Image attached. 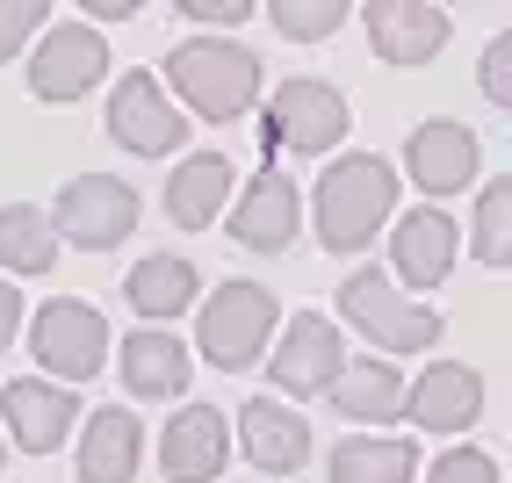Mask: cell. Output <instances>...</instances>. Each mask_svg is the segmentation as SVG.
Returning <instances> with one entry per match:
<instances>
[{"mask_svg": "<svg viewBox=\"0 0 512 483\" xmlns=\"http://www.w3.org/2000/svg\"><path fill=\"white\" fill-rule=\"evenodd\" d=\"M166 94H174V109H188V123H231L246 116L260 101V58L231 37H188L166 51Z\"/></svg>", "mask_w": 512, "mask_h": 483, "instance_id": "cell-1", "label": "cell"}, {"mask_svg": "<svg viewBox=\"0 0 512 483\" xmlns=\"http://www.w3.org/2000/svg\"><path fill=\"white\" fill-rule=\"evenodd\" d=\"M397 210V166L375 159V152H347L339 166L318 174V195H311V217H318V238L325 253H361L375 231L390 224Z\"/></svg>", "mask_w": 512, "mask_h": 483, "instance_id": "cell-2", "label": "cell"}, {"mask_svg": "<svg viewBox=\"0 0 512 483\" xmlns=\"http://www.w3.org/2000/svg\"><path fill=\"white\" fill-rule=\"evenodd\" d=\"M267 339H275V296H267L260 282H224L202 296L195 310V347L210 368L238 375V368H253L267 361Z\"/></svg>", "mask_w": 512, "mask_h": 483, "instance_id": "cell-3", "label": "cell"}, {"mask_svg": "<svg viewBox=\"0 0 512 483\" xmlns=\"http://www.w3.org/2000/svg\"><path fill=\"white\" fill-rule=\"evenodd\" d=\"M339 318H347L368 347H390V354H419V347H440V310L412 303L383 267H361L347 274L339 289Z\"/></svg>", "mask_w": 512, "mask_h": 483, "instance_id": "cell-4", "label": "cell"}, {"mask_svg": "<svg viewBox=\"0 0 512 483\" xmlns=\"http://www.w3.org/2000/svg\"><path fill=\"white\" fill-rule=\"evenodd\" d=\"M29 354L44 361V383H87V375L109 368V318L80 296H51L37 318H29Z\"/></svg>", "mask_w": 512, "mask_h": 483, "instance_id": "cell-5", "label": "cell"}, {"mask_svg": "<svg viewBox=\"0 0 512 483\" xmlns=\"http://www.w3.org/2000/svg\"><path fill=\"white\" fill-rule=\"evenodd\" d=\"M109 73V44L87 22H44L29 44V94L37 101H80Z\"/></svg>", "mask_w": 512, "mask_h": 483, "instance_id": "cell-6", "label": "cell"}, {"mask_svg": "<svg viewBox=\"0 0 512 483\" xmlns=\"http://www.w3.org/2000/svg\"><path fill=\"white\" fill-rule=\"evenodd\" d=\"M347 94H339L332 80H282L275 94H267V137L275 145H289V152H303V159H318V152H332L339 137H347Z\"/></svg>", "mask_w": 512, "mask_h": 483, "instance_id": "cell-7", "label": "cell"}, {"mask_svg": "<svg viewBox=\"0 0 512 483\" xmlns=\"http://www.w3.org/2000/svg\"><path fill=\"white\" fill-rule=\"evenodd\" d=\"M51 231H65L80 253H109L138 231V188L130 181H109V174H73L58 195V217Z\"/></svg>", "mask_w": 512, "mask_h": 483, "instance_id": "cell-8", "label": "cell"}, {"mask_svg": "<svg viewBox=\"0 0 512 483\" xmlns=\"http://www.w3.org/2000/svg\"><path fill=\"white\" fill-rule=\"evenodd\" d=\"M109 137L130 159H166V152H181L188 116L174 109V94L159 87V73H123L116 94H109Z\"/></svg>", "mask_w": 512, "mask_h": 483, "instance_id": "cell-9", "label": "cell"}, {"mask_svg": "<svg viewBox=\"0 0 512 483\" xmlns=\"http://www.w3.org/2000/svg\"><path fill=\"white\" fill-rule=\"evenodd\" d=\"M0 419H8L0 440H15L22 455H58L80 426V397L44 383V375H15V383L0 390Z\"/></svg>", "mask_w": 512, "mask_h": 483, "instance_id": "cell-10", "label": "cell"}, {"mask_svg": "<svg viewBox=\"0 0 512 483\" xmlns=\"http://www.w3.org/2000/svg\"><path fill=\"white\" fill-rule=\"evenodd\" d=\"M476 174H484V145H476L469 123L433 116L404 137V181H419L426 195H462Z\"/></svg>", "mask_w": 512, "mask_h": 483, "instance_id": "cell-11", "label": "cell"}, {"mask_svg": "<svg viewBox=\"0 0 512 483\" xmlns=\"http://www.w3.org/2000/svg\"><path fill=\"white\" fill-rule=\"evenodd\" d=\"M361 29H368V44H375L383 65H426L455 37V15L433 8V0H368Z\"/></svg>", "mask_w": 512, "mask_h": 483, "instance_id": "cell-12", "label": "cell"}, {"mask_svg": "<svg viewBox=\"0 0 512 483\" xmlns=\"http://www.w3.org/2000/svg\"><path fill=\"white\" fill-rule=\"evenodd\" d=\"M267 368H275L282 397H325L332 375L347 368V354H339V325L318 318V310H296V318L282 325V347L267 354Z\"/></svg>", "mask_w": 512, "mask_h": 483, "instance_id": "cell-13", "label": "cell"}, {"mask_svg": "<svg viewBox=\"0 0 512 483\" xmlns=\"http://www.w3.org/2000/svg\"><path fill=\"white\" fill-rule=\"evenodd\" d=\"M231 455V433H224V411L217 404H181L159 433V469L166 483H217Z\"/></svg>", "mask_w": 512, "mask_h": 483, "instance_id": "cell-14", "label": "cell"}, {"mask_svg": "<svg viewBox=\"0 0 512 483\" xmlns=\"http://www.w3.org/2000/svg\"><path fill=\"white\" fill-rule=\"evenodd\" d=\"M404 419L426 433H462L484 419V375L469 361H433L419 383H404Z\"/></svg>", "mask_w": 512, "mask_h": 483, "instance_id": "cell-15", "label": "cell"}, {"mask_svg": "<svg viewBox=\"0 0 512 483\" xmlns=\"http://www.w3.org/2000/svg\"><path fill=\"white\" fill-rule=\"evenodd\" d=\"M238 447H246V462L260 476H296L311 462V419L282 397H253L238 411Z\"/></svg>", "mask_w": 512, "mask_h": 483, "instance_id": "cell-16", "label": "cell"}, {"mask_svg": "<svg viewBox=\"0 0 512 483\" xmlns=\"http://www.w3.org/2000/svg\"><path fill=\"white\" fill-rule=\"evenodd\" d=\"M116 368H123V390H130V397L166 404V397H181V390H188L195 354H188L166 325H138L130 339H116Z\"/></svg>", "mask_w": 512, "mask_h": 483, "instance_id": "cell-17", "label": "cell"}, {"mask_svg": "<svg viewBox=\"0 0 512 483\" xmlns=\"http://www.w3.org/2000/svg\"><path fill=\"white\" fill-rule=\"evenodd\" d=\"M455 217L448 210H404L397 217V231H390V260H397V274L390 282H404V289H440L448 282V267H455Z\"/></svg>", "mask_w": 512, "mask_h": 483, "instance_id": "cell-18", "label": "cell"}, {"mask_svg": "<svg viewBox=\"0 0 512 483\" xmlns=\"http://www.w3.org/2000/svg\"><path fill=\"white\" fill-rule=\"evenodd\" d=\"M296 217H303L296 181L289 174H253L246 195H238V210H231V238H238V246H253V253H289Z\"/></svg>", "mask_w": 512, "mask_h": 483, "instance_id": "cell-19", "label": "cell"}, {"mask_svg": "<svg viewBox=\"0 0 512 483\" xmlns=\"http://www.w3.org/2000/svg\"><path fill=\"white\" fill-rule=\"evenodd\" d=\"M138 411L130 404H101L94 419L80 426V483H130L138 476Z\"/></svg>", "mask_w": 512, "mask_h": 483, "instance_id": "cell-20", "label": "cell"}, {"mask_svg": "<svg viewBox=\"0 0 512 483\" xmlns=\"http://www.w3.org/2000/svg\"><path fill=\"white\" fill-rule=\"evenodd\" d=\"M123 296H130V310H138L145 325H166V332H174L181 310H195V303H202V274H195L181 253H152V260L130 267Z\"/></svg>", "mask_w": 512, "mask_h": 483, "instance_id": "cell-21", "label": "cell"}, {"mask_svg": "<svg viewBox=\"0 0 512 483\" xmlns=\"http://www.w3.org/2000/svg\"><path fill=\"white\" fill-rule=\"evenodd\" d=\"M231 181H238V166H231L224 152H188L181 174L166 181V224H181V231L217 224L224 202H231Z\"/></svg>", "mask_w": 512, "mask_h": 483, "instance_id": "cell-22", "label": "cell"}, {"mask_svg": "<svg viewBox=\"0 0 512 483\" xmlns=\"http://www.w3.org/2000/svg\"><path fill=\"white\" fill-rule=\"evenodd\" d=\"M332 411L339 419H361V426H390V419H404V375H397V361H383V354H368V361H347L332 375Z\"/></svg>", "mask_w": 512, "mask_h": 483, "instance_id": "cell-23", "label": "cell"}, {"mask_svg": "<svg viewBox=\"0 0 512 483\" xmlns=\"http://www.w3.org/2000/svg\"><path fill=\"white\" fill-rule=\"evenodd\" d=\"M419 462L426 455H419L412 440H397V433H354V440L332 447L325 483H412Z\"/></svg>", "mask_w": 512, "mask_h": 483, "instance_id": "cell-24", "label": "cell"}, {"mask_svg": "<svg viewBox=\"0 0 512 483\" xmlns=\"http://www.w3.org/2000/svg\"><path fill=\"white\" fill-rule=\"evenodd\" d=\"M58 267V231L37 202H8L0 210V282L8 274H51Z\"/></svg>", "mask_w": 512, "mask_h": 483, "instance_id": "cell-25", "label": "cell"}, {"mask_svg": "<svg viewBox=\"0 0 512 483\" xmlns=\"http://www.w3.org/2000/svg\"><path fill=\"white\" fill-rule=\"evenodd\" d=\"M469 253L484 267H505L512 260V181H491L476 195V217H469Z\"/></svg>", "mask_w": 512, "mask_h": 483, "instance_id": "cell-26", "label": "cell"}, {"mask_svg": "<svg viewBox=\"0 0 512 483\" xmlns=\"http://www.w3.org/2000/svg\"><path fill=\"white\" fill-rule=\"evenodd\" d=\"M267 22H275L282 37H296V44H318V37H332V29L347 22V0H275Z\"/></svg>", "mask_w": 512, "mask_h": 483, "instance_id": "cell-27", "label": "cell"}, {"mask_svg": "<svg viewBox=\"0 0 512 483\" xmlns=\"http://www.w3.org/2000/svg\"><path fill=\"white\" fill-rule=\"evenodd\" d=\"M426 483H498V455L491 447H448V455L426 469Z\"/></svg>", "mask_w": 512, "mask_h": 483, "instance_id": "cell-28", "label": "cell"}, {"mask_svg": "<svg viewBox=\"0 0 512 483\" xmlns=\"http://www.w3.org/2000/svg\"><path fill=\"white\" fill-rule=\"evenodd\" d=\"M51 22V8L44 0H0V65H8L29 37H37V29Z\"/></svg>", "mask_w": 512, "mask_h": 483, "instance_id": "cell-29", "label": "cell"}, {"mask_svg": "<svg viewBox=\"0 0 512 483\" xmlns=\"http://www.w3.org/2000/svg\"><path fill=\"white\" fill-rule=\"evenodd\" d=\"M484 101L491 109H512V29L484 44Z\"/></svg>", "mask_w": 512, "mask_h": 483, "instance_id": "cell-30", "label": "cell"}, {"mask_svg": "<svg viewBox=\"0 0 512 483\" xmlns=\"http://www.w3.org/2000/svg\"><path fill=\"white\" fill-rule=\"evenodd\" d=\"M181 15L210 22V29H238V22H253V0H181Z\"/></svg>", "mask_w": 512, "mask_h": 483, "instance_id": "cell-31", "label": "cell"}, {"mask_svg": "<svg viewBox=\"0 0 512 483\" xmlns=\"http://www.w3.org/2000/svg\"><path fill=\"white\" fill-rule=\"evenodd\" d=\"M15 332H22V289H15V282H0V354L15 347Z\"/></svg>", "mask_w": 512, "mask_h": 483, "instance_id": "cell-32", "label": "cell"}, {"mask_svg": "<svg viewBox=\"0 0 512 483\" xmlns=\"http://www.w3.org/2000/svg\"><path fill=\"white\" fill-rule=\"evenodd\" d=\"M87 15H94V22H130L138 8H130V0H87Z\"/></svg>", "mask_w": 512, "mask_h": 483, "instance_id": "cell-33", "label": "cell"}, {"mask_svg": "<svg viewBox=\"0 0 512 483\" xmlns=\"http://www.w3.org/2000/svg\"><path fill=\"white\" fill-rule=\"evenodd\" d=\"M0 462H8V440H0Z\"/></svg>", "mask_w": 512, "mask_h": 483, "instance_id": "cell-34", "label": "cell"}]
</instances>
